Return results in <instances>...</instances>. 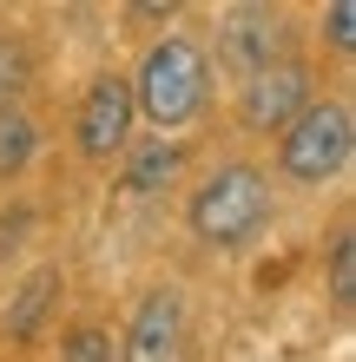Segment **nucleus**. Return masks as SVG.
Masks as SVG:
<instances>
[{
    "label": "nucleus",
    "mask_w": 356,
    "mask_h": 362,
    "mask_svg": "<svg viewBox=\"0 0 356 362\" xmlns=\"http://www.w3.org/2000/svg\"><path fill=\"white\" fill-rule=\"evenodd\" d=\"M125 86H132V112H145L159 132H178V125H192L205 112V99H212V59H205L198 40L165 33L159 47L139 59V73L125 79Z\"/></svg>",
    "instance_id": "nucleus-1"
},
{
    "label": "nucleus",
    "mask_w": 356,
    "mask_h": 362,
    "mask_svg": "<svg viewBox=\"0 0 356 362\" xmlns=\"http://www.w3.org/2000/svg\"><path fill=\"white\" fill-rule=\"evenodd\" d=\"M185 224H192V238L212 244V250H244L270 224V178L258 172V165H244V158L218 165V172L192 191Z\"/></svg>",
    "instance_id": "nucleus-2"
},
{
    "label": "nucleus",
    "mask_w": 356,
    "mask_h": 362,
    "mask_svg": "<svg viewBox=\"0 0 356 362\" xmlns=\"http://www.w3.org/2000/svg\"><path fill=\"white\" fill-rule=\"evenodd\" d=\"M356 152V119L343 99H310L277 132V172L290 185H330Z\"/></svg>",
    "instance_id": "nucleus-3"
},
{
    "label": "nucleus",
    "mask_w": 356,
    "mask_h": 362,
    "mask_svg": "<svg viewBox=\"0 0 356 362\" xmlns=\"http://www.w3.org/2000/svg\"><path fill=\"white\" fill-rule=\"evenodd\" d=\"M132 86L119 73H99L86 93H79V119H73V139L86 158H119L132 145Z\"/></svg>",
    "instance_id": "nucleus-4"
},
{
    "label": "nucleus",
    "mask_w": 356,
    "mask_h": 362,
    "mask_svg": "<svg viewBox=\"0 0 356 362\" xmlns=\"http://www.w3.org/2000/svg\"><path fill=\"white\" fill-rule=\"evenodd\" d=\"M310 99H317V93H310V66H297V59H277V66H264V73L244 79L238 119L251 125V132H284V125L297 119Z\"/></svg>",
    "instance_id": "nucleus-5"
},
{
    "label": "nucleus",
    "mask_w": 356,
    "mask_h": 362,
    "mask_svg": "<svg viewBox=\"0 0 356 362\" xmlns=\"http://www.w3.org/2000/svg\"><path fill=\"white\" fill-rule=\"evenodd\" d=\"M178 349H185V296L145 290L132 310V329L119 343V362H178Z\"/></svg>",
    "instance_id": "nucleus-6"
},
{
    "label": "nucleus",
    "mask_w": 356,
    "mask_h": 362,
    "mask_svg": "<svg viewBox=\"0 0 356 362\" xmlns=\"http://www.w3.org/2000/svg\"><path fill=\"white\" fill-rule=\"evenodd\" d=\"M224 66H238L244 79L251 73H264V66H277V53H284V20L277 13H264V7H244V13H231L224 20Z\"/></svg>",
    "instance_id": "nucleus-7"
},
{
    "label": "nucleus",
    "mask_w": 356,
    "mask_h": 362,
    "mask_svg": "<svg viewBox=\"0 0 356 362\" xmlns=\"http://www.w3.org/2000/svg\"><path fill=\"white\" fill-rule=\"evenodd\" d=\"M125 191L132 198H152V191H165L178 172H185V145H165V139H152V145H125Z\"/></svg>",
    "instance_id": "nucleus-8"
},
{
    "label": "nucleus",
    "mask_w": 356,
    "mask_h": 362,
    "mask_svg": "<svg viewBox=\"0 0 356 362\" xmlns=\"http://www.w3.org/2000/svg\"><path fill=\"white\" fill-rule=\"evenodd\" d=\"M59 296V270L47 264V270H33L27 284H20V296H13V310H7V329L13 336H33L40 329V316H47V303Z\"/></svg>",
    "instance_id": "nucleus-9"
},
{
    "label": "nucleus",
    "mask_w": 356,
    "mask_h": 362,
    "mask_svg": "<svg viewBox=\"0 0 356 362\" xmlns=\"http://www.w3.org/2000/svg\"><path fill=\"white\" fill-rule=\"evenodd\" d=\"M40 158V125L27 112H0V178H20Z\"/></svg>",
    "instance_id": "nucleus-10"
},
{
    "label": "nucleus",
    "mask_w": 356,
    "mask_h": 362,
    "mask_svg": "<svg viewBox=\"0 0 356 362\" xmlns=\"http://www.w3.org/2000/svg\"><path fill=\"white\" fill-rule=\"evenodd\" d=\"M27 79H33L27 47H20L13 33H0V112H20V99H27Z\"/></svg>",
    "instance_id": "nucleus-11"
},
{
    "label": "nucleus",
    "mask_w": 356,
    "mask_h": 362,
    "mask_svg": "<svg viewBox=\"0 0 356 362\" xmlns=\"http://www.w3.org/2000/svg\"><path fill=\"white\" fill-rule=\"evenodd\" d=\"M59 362H119V349H113V336L99 323H79L67 343H59Z\"/></svg>",
    "instance_id": "nucleus-12"
},
{
    "label": "nucleus",
    "mask_w": 356,
    "mask_h": 362,
    "mask_svg": "<svg viewBox=\"0 0 356 362\" xmlns=\"http://www.w3.org/2000/svg\"><path fill=\"white\" fill-rule=\"evenodd\" d=\"M330 296L343 310L356 303V244H350V230H337V244H330Z\"/></svg>",
    "instance_id": "nucleus-13"
},
{
    "label": "nucleus",
    "mask_w": 356,
    "mask_h": 362,
    "mask_svg": "<svg viewBox=\"0 0 356 362\" xmlns=\"http://www.w3.org/2000/svg\"><path fill=\"white\" fill-rule=\"evenodd\" d=\"M323 27H330V47H337V53H350V47H356V40H350V33H356V7H350V0L323 13Z\"/></svg>",
    "instance_id": "nucleus-14"
}]
</instances>
